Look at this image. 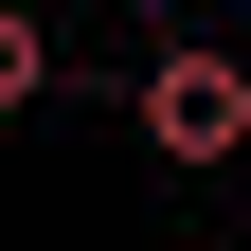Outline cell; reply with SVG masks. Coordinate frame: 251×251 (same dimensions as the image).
Returning a JSON list of instances; mask_svg holds the SVG:
<instances>
[{
  "label": "cell",
  "mask_w": 251,
  "mask_h": 251,
  "mask_svg": "<svg viewBox=\"0 0 251 251\" xmlns=\"http://www.w3.org/2000/svg\"><path fill=\"white\" fill-rule=\"evenodd\" d=\"M144 144H162L179 179L251 162V54H215V36H162V54H144Z\"/></svg>",
  "instance_id": "1"
},
{
  "label": "cell",
  "mask_w": 251,
  "mask_h": 251,
  "mask_svg": "<svg viewBox=\"0 0 251 251\" xmlns=\"http://www.w3.org/2000/svg\"><path fill=\"white\" fill-rule=\"evenodd\" d=\"M36 90H54V36L18 18V0H0V108H36Z\"/></svg>",
  "instance_id": "2"
}]
</instances>
